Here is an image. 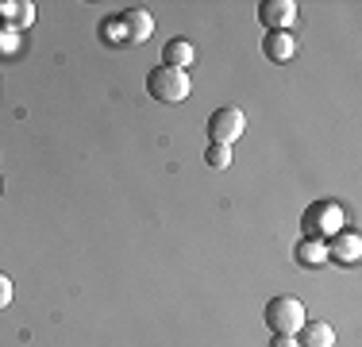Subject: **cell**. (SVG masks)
Instances as JSON below:
<instances>
[{
    "label": "cell",
    "mask_w": 362,
    "mask_h": 347,
    "mask_svg": "<svg viewBox=\"0 0 362 347\" xmlns=\"http://www.w3.org/2000/svg\"><path fill=\"white\" fill-rule=\"evenodd\" d=\"M189 74L185 69H174V66H158V69H151L146 74V93H151L154 101H162V104H181L189 97Z\"/></svg>",
    "instance_id": "cell-1"
},
{
    "label": "cell",
    "mask_w": 362,
    "mask_h": 347,
    "mask_svg": "<svg viewBox=\"0 0 362 347\" xmlns=\"http://www.w3.org/2000/svg\"><path fill=\"white\" fill-rule=\"evenodd\" d=\"M305 305L297 297H274L266 305V324H270L274 336H297L300 324H305Z\"/></svg>",
    "instance_id": "cell-2"
},
{
    "label": "cell",
    "mask_w": 362,
    "mask_h": 347,
    "mask_svg": "<svg viewBox=\"0 0 362 347\" xmlns=\"http://www.w3.org/2000/svg\"><path fill=\"white\" fill-rule=\"evenodd\" d=\"M243 132H247V116H243L239 108H216V112L209 116V135H212V143L231 147Z\"/></svg>",
    "instance_id": "cell-3"
},
{
    "label": "cell",
    "mask_w": 362,
    "mask_h": 347,
    "mask_svg": "<svg viewBox=\"0 0 362 347\" xmlns=\"http://www.w3.org/2000/svg\"><path fill=\"white\" fill-rule=\"evenodd\" d=\"M258 20L270 31H289V23L297 20V4H293V0H266V4L258 8Z\"/></svg>",
    "instance_id": "cell-4"
},
{
    "label": "cell",
    "mask_w": 362,
    "mask_h": 347,
    "mask_svg": "<svg viewBox=\"0 0 362 347\" xmlns=\"http://www.w3.org/2000/svg\"><path fill=\"white\" fill-rule=\"evenodd\" d=\"M327 258H332V263H343V266H355L362 258V239L355 232H335V239L327 243Z\"/></svg>",
    "instance_id": "cell-5"
},
{
    "label": "cell",
    "mask_w": 362,
    "mask_h": 347,
    "mask_svg": "<svg viewBox=\"0 0 362 347\" xmlns=\"http://www.w3.org/2000/svg\"><path fill=\"white\" fill-rule=\"evenodd\" d=\"M119 23H124V31H127V42H146L154 35V16L146 12V8H127L124 16H119Z\"/></svg>",
    "instance_id": "cell-6"
},
{
    "label": "cell",
    "mask_w": 362,
    "mask_h": 347,
    "mask_svg": "<svg viewBox=\"0 0 362 347\" xmlns=\"http://www.w3.org/2000/svg\"><path fill=\"white\" fill-rule=\"evenodd\" d=\"M262 55L270 58V62H289V58L297 55V39H293L289 31H266Z\"/></svg>",
    "instance_id": "cell-7"
},
{
    "label": "cell",
    "mask_w": 362,
    "mask_h": 347,
    "mask_svg": "<svg viewBox=\"0 0 362 347\" xmlns=\"http://www.w3.org/2000/svg\"><path fill=\"white\" fill-rule=\"evenodd\" d=\"M300 347H335V328L327 320H305L297 332Z\"/></svg>",
    "instance_id": "cell-8"
},
{
    "label": "cell",
    "mask_w": 362,
    "mask_h": 347,
    "mask_svg": "<svg viewBox=\"0 0 362 347\" xmlns=\"http://www.w3.org/2000/svg\"><path fill=\"white\" fill-rule=\"evenodd\" d=\"M193 47H189L185 39H170L166 50H162V66H174V69H189L193 66Z\"/></svg>",
    "instance_id": "cell-9"
},
{
    "label": "cell",
    "mask_w": 362,
    "mask_h": 347,
    "mask_svg": "<svg viewBox=\"0 0 362 347\" xmlns=\"http://www.w3.org/2000/svg\"><path fill=\"white\" fill-rule=\"evenodd\" d=\"M339 224H343V212L332 205L313 208V216H305V228H316V232H339Z\"/></svg>",
    "instance_id": "cell-10"
},
{
    "label": "cell",
    "mask_w": 362,
    "mask_h": 347,
    "mask_svg": "<svg viewBox=\"0 0 362 347\" xmlns=\"http://www.w3.org/2000/svg\"><path fill=\"white\" fill-rule=\"evenodd\" d=\"M297 263L300 266H320V263H327V247L320 239H300L297 243Z\"/></svg>",
    "instance_id": "cell-11"
},
{
    "label": "cell",
    "mask_w": 362,
    "mask_h": 347,
    "mask_svg": "<svg viewBox=\"0 0 362 347\" xmlns=\"http://www.w3.org/2000/svg\"><path fill=\"white\" fill-rule=\"evenodd\" d=\"M204 162H209L212 170H228V166H231V147L209 143V151H204Z\"/></svg>",
    "instance_id": "cell-12"
},
{
    "label": "cell",
    "mask_w": 362,
    "mask_h": 347,
    "mask_svg": "<svg viewBox=\"0 0 362 347\" xmlns=\"http://www.w3.org/2000/svg\"><path fill=\"white\" fill-rule=\"evenodd\" d=\"M31 20H35V4H20V8H16V28H28V23Z\"/></svg>",
    "instance_id": "cell-13"
},
{
    "label": "cell",
    "mask_w": 362,
    "mask_h": 347,
    "mask_svg": "<svg viewBox=\"0 0 362 347\" xmlns=\"http://www.w3.org/2000/svg\"><path fill=\"white\" fill-rule=\"evenodd\" d=\"M8 305H12V278L0 274V309H8Z\"/></svg>",
    "instance_id": "cell-14"
},
{
    "label": "cell",
    "mask_w": 362,
    "mask_h": 347,
    "mask_svg": "<svg viewBox=\"0 0 362 347\" xmlns=\"http://www.w3.org/2000/svg\"><path fill=\"white\" fill-rule=\"evenodd\" d=\"M270 347H300V343H297V336H274Z\"/></svg>",
    "instance_id": "cell-15"
},
{
    "label": "cell",
    "mask_w": 362,
    "mask_h": 347,
    "mask_svg": "<svg viewBox=\"0 0 362 347\" xmlns=\"http://www.w3.org/2000/svg\"><path fill=\"white\" fill-rule=\"evenodd\" d=\"M16 8L20 4H0V16H4V20H16Z\"/></svg>",
    "instance_id": "cell-16"
},
{
    "label": "cell",
    "mask_w": 362,
    "mask_h": 347,
    "mask_svg": "<svg viewBox=\"0 0 362 347\" xmlns=\"http://www.w3.org/2000/svg\"><path fill=\"white\" fill-rule=\"evenodd\" d=\"M0 189H4V181H0Z\"/></svg>",
    "instance_id": "cell-17"
}]
</instances>
